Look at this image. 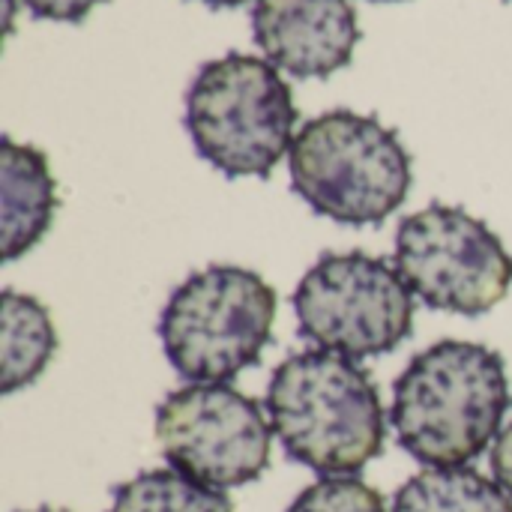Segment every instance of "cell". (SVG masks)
Wrapping results in <instances>:
<instances>
[{
  "label": "cell",
  "instance_id": "6da1fadb",
  "mask_svg": "<svg viewBox=\"0 0 512 512\" xmlns=\"http://www.w3.org/2000/svg\"><path fill=\"white\" fill-rule=\"evenodd\" d=\"M510 405L504 357L480 342L444 339L396 378L390 423L420 465L462 468L501 435Z\"/></svg>",
  "mask_w": 512,
  "mask_h": 512
},
{
  "label": "cell",
  "instance_id": "7a4b0ae2",
  "mask_svg": "<svg viewBox=\"0 0 512 512\" xmlns=\"http://www.w3.org/2000/svg\"><path fill=\"white\" fill-rule=\"evenodd\" d=\"M267 417L285 453L324 477L363 471L387 441V414L372 375L351 357L321 348L273 369Z\"/></svg>",
  "mask_w": 512,
  "mask_h": 512
},
{
  "label": "cell",
  "instance_id": "3957f363",
  "mask_svg": "<svg viewBox=\"0 0 512 512\" xmlns=\"http://www.w3.org/2000/svg\"><path fill=\"white\" fill-rule=\"evenodd\" d=\"M291 189L339 225H381L414 183L411 153L375 114L336 108L309 120L288 153Z\"/></svg>",
  "mask_w": 512,
  "mask_h": 512
},
{
  "label": "cell",
  "instance_id": "277c9868",
  "mask_svg": "<svg viewBox=\"0 0 512 512\" xmlns=\"http://www.w3.org/2000/svg\"><path fill=\"white\" fill-rule=\"evenodd\" d=\"M183 123L195 153L225 177H270L297 138V105L270 60L228 51L195 72Z\"/></svg>",
  "mask_w": 512,
  "mask_h": 512
},
{
  "label": "cell",
  "instance_id": "5b68a950",
  "mask_svg": "<svg viewBox=\"0 0 512 512\" xmlns=\"http://www.w3.org/2000/svg\"><path fill=\"white\" fill-rule=\"evenodd\" d=\"M276 324L273 285L237 264L186 276L159 315V339L174 372L192 384H228L255 366Z\"/></svg>",
  "mask_w": 512,
  "mask_h": 512
},
{
  "label": "cell",
  "instance_id": "8992f818",
  "mask_svg": "<svg viewBox=\"0 0 512 512\" xmlns=\"http://www.w3.org/2000/svg\"><path fill=\"white\" fill-rule=\"evenodd\" d=\"M300 336L351 360L396 351L414 327V294L384 258L321 255L291 297Z\"/></svg>",
  "mask_w": 512,
  "mask_h": 512
},
{
  "label": "cell",
  "instance_id": "52a82bcc",
  "mask_svg": "<svg viewBox=\"0 0 512 512\" xmlns=\"http://www.w3.org/2000/svg\"><path fill=\"white\" fill-rule=\"evenodd\" d=\"M396 270L429 309L456 315L492 312L512 285V255L477 216L429 204L399 222Z\"/></svg>",
  "mask_w": 512,
  "mask_h": 512
},
{
  "label": "cell",
  "instance_id": "ba28073f",
  "mask_svg": "<svg viewBox=\"0 0 512 512\" xmlns=\"http://www.w3.org/2000/svg\"><path fill=\"white\" fill-rule=\"evenodd\" d=\"M156 441L174 471L225 492L267 471L273 426L252 396L228 384H189L156 408Z\"/></svg>",
  "mask_w": 512,
  "mask_h": 512
},
{
  "label": "cell",
  "instance_id": "9c48e42d",
  "mask_svg": "<svg viewBox=\"0 0 512 512\" xmlns=\"http://www.w3.org/2000/svg\"><path fill=\"white\" fill-rule=\"evenodd\" d=\"M252 36L264 57L294 78H330L360 42L351 0H255Z\"/></svg>",
  "mask_w": 512,
  "mask_h": 512
},
{
  "label": "cell",
  "instance_id": "30bf717a",
  "mask_svg": "<svg viewBox=\"0 0 512 512\" xmlns=\"http://www.w3.org/2000/svg\"><path fill=\"white\" fill-rule=\"evenodd\" d=\"M57 180L48 156L33 144L3 135L0 144V243L12 264L30 252L51 228L57 213Z\"/></svg>",
  "mask_w": 512,
  "mask_h": 512
},
{
  "label": "cell",
  "instance_id": "8fae6325",
  "mask_svg": "<svg viewBox=\"0 0 512 512\" xmlns=\"http://www.w3.org/2000/svg\"><path fill=\"white\" fill-rule=\"evenodd\" d=\"M57 351L51 312L30 294L6 288L0 297V390L12 396L30 387Z\"/></svg>",
  "mask_w": 512,
  "mask_h": 512
},
{
  "label": "cell",
  "instance_id": "7c38bea8",
  "mask_svg": "<svg viewBox=\"0 0 512 512\" xmlns=\"http://www.w3.org/2000/svg\"><path fill=\"white\" fill-rule=\"evenodd\" d=\"M390 512H512V498L468 465L426 468L399 486Z\"/></svg>",
  "mask_w": 512,
  "mask_h": 512
},
{
  "label": "cell",
  "instance_id": "4fadbf2b",
  "mask_svg": "<svg viewBox=\"0 0 512 512\" xmlns=\"http://www.w3.org/2000/svg\"><path fill=\"white\" fill-rule=\"evenodd\" d=\"M108 512H234L222 489H210L174 468L144 471L114 489Z\"/></svg>",
  "mask_w": 512,
  "mask_h": 512
},
{
  "label": "cell",
  "instance_id": "5bb4252c",
  "mask_svg": "<svg viewBox=\"0 0 512 512\" xmlns=\"http://www.w3.org/2000/svg\"><path fill=\"white\" fill-rule=\"evenodd\" d=\"M288 512H387L384 495L357 477H324L306 486Z\"/></svg>",
  "mask_w": 512,
  "mask_h": 512
},
{
  "label": "cell",
  "instance_id": "9a60e30c",
  "mask_svg": "<svg viewBox=\"0 0 512 512\" xmlns=\"http://www.w3.org/2000/svg\"><path fill=\"white\" fill-rule=\"evenodd\" d=\"M99 3H105V0H21V6H27L33 18L66 21V24L84 21Z\"/></svg>",
  "mask_w": 512,
  "mask_h": 512
},
{
  "label": "cell",
  "instance_id": "2e32d148",
  "mask_svg": "<svg viewBox=\"0 0 512 512\" xmlns=\"http://www.w3.org/2000/svg\"><path fill=\"white\" fill-rule=\"evenodd\" d=\"M492 474L498 486L512 498V423L501 429V435L492 444Z\"/></svg>",
  "mask_w": 512,
  "mask_h": 512
},
{
  "label": "cell",
  "instance_id": "e0dca14e",
  "mask_svg": "<svg viewBox=\"0 0 512 512\" xmlns=\"http://www.w3.org/2000/svg\"><path fill=\"white\" fill-rule=\"evenodd\" d=\"M201 3H207V6H213V9H234V6H243V3H249V0H201Z\"/></svg>",
  "mask_w": 512,
  "mask_h": 512
},
{
  "label": "cell",
  "instance_id": "ac0fdd59",
  "mask_svg": "<svg viewBox=\"0 0 512 512\" xmlns=\"http://www.w3.org/2000/svg\"><path fill=\"white\" fill-rule=\"evenodd\" d=\"M30 512H66V510H30Z\"/></svg>",
  "mask_w": 512,
  "mask_h": 512
},
{
  "label": "cell",
  "instance_id": "d6986e66",
  "mask_svg": "<svg viewBox=\"0 0 512 512\" xmlns=\"http://www.w3.org/2000/svg\"><path fill=\"white\" fill-rule=\"evenodd\" d=\"M375 3H399V0H375Z\"/></svg>",
  "mask_w": 512,
  "mask_h": 512
}]
</instances>
